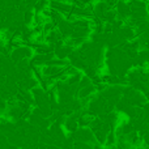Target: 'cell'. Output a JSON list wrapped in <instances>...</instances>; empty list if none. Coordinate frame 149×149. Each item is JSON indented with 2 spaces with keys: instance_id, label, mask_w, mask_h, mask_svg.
<instances>
[{
  "instance_id": "cell-2",
  "label": "cell",
  "mask_w": 149,
  "mask_h": 149,
  "mask_svg": "<svg viewBox=\"0 0 149 149\" xmlns=\"http://www.w3.org/2000/svg\"><path fill=\"white\" fill-rule=\"evenodd\" d=\"M114 9L116 12V17L123 21H127L130 18V16H131V8H130L127 0H118Z\"/></svg>"
},
{
  "instance_id": "cell-1",
  "label": "cell",
  "mask_w": 149,
  "mask_h": 149,
  "mask_svg": "<svg viewBox=\"0 0 149 149\" xmlns=\"http://www.w3.org/2000/svg\"><path fill=\"white\" fill-rule=\"evenodd\" d=\"M8 55H9V59L15 64H17L18 62H22V60H30L34 55V50L29 45H21V46L13 47Z\"/></svg>"
}]
</instances>
